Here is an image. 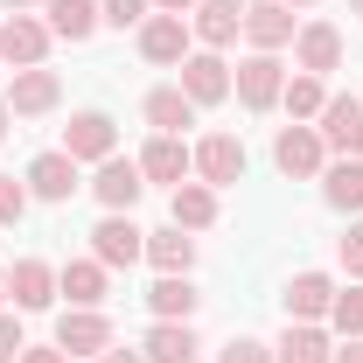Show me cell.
I'll list each match as a JSON object with an SVG mask.
<instances>
[{"mask_svg": "<svg viewBox=\"0 0 363 363\" xmlns=\"http://www.w3.org/2000/svg\"><path fill=\"white\" fill-rule=\"evenodd\" d=\"M238 98H245V112H272L279 105V91H286V63L272 56V49H252L245 63H238Z\"/></svg>", "mask_w": 363, "mask_h": 363, "instance_id": "cell-1", "label": "cell"}, {"mask_svg": "<svg viewBox=\"0 0 363 363\" xmlns=\"http://www.w3.org/2000/svg\"><path fill=\"white\" fill-rule=\"evenodd\" d=\"M91 259L112 272V266H133V259H147V230L126 217V210H105V224L91 230Z\"/></svg>", "mask_w": 363, "mask_h": 363, "instance_id": "cell-2", "label": "cell"}, {"mask_svg": "<svg viewBox=\"0 0 363 363\" xmlns=\"http://www.w3.org/2000/svg\"><path fill=\"white\" fill-rule=\"evenodd\" d=\"M272 161H279V175H294V182H308V175H321L328 168V147H321V133L315 126H279V140H272Z\"/></svg>", "mask_w": 363, "mask_h": 363, "instance_id": "cell-3", "label": "cell"}, {"mask_svg": "<svg viewBox=\"0 0 363 363\" xmlns=\"http://www.w3.org/2000/svg\"><path fill=\"white\" fill-rule=\"evenodd\" d=\"M175 70H182V91H189V105H217V98H230V63L217 56V49H189Z\"/></svg>", "mask_w": 363, "mask_h": 363, "instance_id": "cell-4", "label": "cell"}, {"mask_svg": "<svg viewBox=\"0 0 363 363\" xmlns=\"http://www.w3.org/2000/svg\"><path fill=\"white\" fill-rule=\"evenodd\" d=\"M294 70H308V77L342 70V28H335V21H301V35H294Z\"/></svg>", "mask_w": 363, "mask_h": 363, "instance_id": "cell-5", "label": "cell"}, {"mask_svg": "<svg viewBox=\"0 0 363 363\" xmlns=\"http://www.w3.org/2000/svg\"><path fill=\"white\" fill-rule=\"evenodd\" d=\"M43 56H49V21H35V14H7L0 21V63L35 70Z\"/></svg>", "mask_w": 363, "mask_h": 363, "instance_id": "cell-6", "label": "cell"}, {"mask_svg": "<svg viewBox=\"0 0 363 363\" xmlns=\"http://www.w3.org/2000/svg\"><path fill=\"white\" fill-rule=\"evenodd\" d=\"M56 350L63 357H105L112 350V321L98 315V308H70V315L56 321Z\"/></svg>", "mask_w": 363, "mask_h": 363, "instance_id": "cell-7", "label": "cell"}, {"mask_svg": "<svg viewBox=\"0 0 363 363\" xmlns=\"http://www.w3.org/2000/svg\"><path fill=\"white\" fill-rule=\"evenodd\" d=\"M112 147H119L112 112H77V119L63 126V154H70V161H112Z\"/></svg>", "mask_w": 363, "mask_h": 363, "instance_id": "cell-8", "label": "cell"}, {"mask_svg": "<svg viewBox=\"0 0 363 363\" xmlns=\"http://www.w3.org/2000/svg\"><path fill=\"white\" fill-rule=\"evenodd\" d=\"M21 182H28V196H43V203H70V196L84 189V182H77V161H70L63 147H49V154H35Z\"/></svg>", "mask_w": 363, "mask_h": 363, "instance_id": "cell-9", "label": "cell"}, {"mask_svg": "<svg viewBox=\"0 0 363 363\" xmlns=\"http://www.w3.org/2000/svg\"><path fill=\"white\" fill-rule=\"evenodd\" d=\"M315 133H321V147H335L342 161H357L363 154V98H328Z\"/></svg>", "mask_w": 363, "mask_h": 363, "instance_id": "cell-10", "label": "cell"}, {"mask_svg": "<svg viewBox=\"0 0 363 363\" xmlns=\"http://www.w3.org/2000/svg\"><path fill=\"white\" fill-rule=\"evenodd\" d=\"M189 154H196V175L210 182V189L245 182V140H238V133H210L203 147H189Z\"/></svg>", "mask_w": 363, "mask_h": 363, "instance_id": "cell-11", "label": "cell"}, {"mask_svg": "<svg viewBox=\"0 0 363 363\" xmlns=\"http://www.w3.org/2000/svg\"><path fill=\"white\" fill-rule=\"evenodd\" d=\"M56 98H63V77L56 70H14V84H7V112L14 119H35V112H56Z\"/></svg>", "mask_w": 363, "mask_h": 363, "instance_id": "cell-12", "label": "cell"}, {"mask_svg": "<svg viewBox=\"0 0 363 363\" xmlns=\"http://www.w3.org/2000/svg\"><path fill=\"white\" fill-rule=\"evenodd\" d=\"M189 35L203 49H224L245 35V0H196V21H189Z\"/></svg>", "mask_w": 363, "mask_h": 363, "instance_id": "cell-13", "label": "cell"}, {"mask_svg": "<svg viewBox=\"0 0 363 363\" xmlns=\"http://www.w3.org/2000/svg\"><path fill=\"white\" fill-rule=\"evenodd\" d=\"M245 35H252V49H279L294 43L301 28H294V7H279V0H245Z\"/></svg>", "mask_w": 363, "mask_h": 363, "instance_id": "cell-14", "label": "cell"}, {"mask_svg": "<svg viewBox=\"0 0 363 363\" xmlns=\"http://www.w3.org/2000/svg\"><path fill=\"white\" fill-rule=\"evenodd\" d=\"M140 189H147V175H140V161H98V182H91V196L105 203V210H133L140 203Z\"/></svg>", "mask_w": 363, "mask_h": 363, "instance_id": "cell-15", "label": "cell"}, {"mask_svg": "<svg viewBox=\"0 0 363 363\" xmlns=\"http://www.w3.org/2000/svg\"><path fill=\"white\" fill-rule=\"evenodd\" d=\"M140 56L147 63H182L189 56V21L182 14H147L140 21Z\"/></svg>", "mask_w": 363, "mask_h": 363, "instance_id": "cell-16", "label": "cell"}, {"mask_svg": "<svg viewBox=\"0 0 363 363\" xmlns=\"http://www.w3.org/2000/svg\"><path fill=\"white\" fill-rule=\"evenodd\" d=\"M189 168H196V154H189L175 133H154L147 147H140V175H147V182H168V189H182V175H189Z\"/></svg>", "mask_w": 363, "mask_h": 363, "instance_id": "cell-17", "label": "cell"}, {"mask_svg": "<svg viewBox=\"0 0 363 363\" xmlns=\"http://www.w3.org/2000/svg\"><path fill=\"white\" fill-rule=\"evenodd\" d=\"M279 301H286V321H321L328 301H335V279H328V272H294Z\"/></svg>", "mask_w": 363, "mask_h": 363, "instance_id": "cell-18", "label": "cell"}, {"mask_svg": "<svg viewBox=\"0 0 363 363\" xmlns=\"http://www.w3.org/2000/svg\"><path fill=\"white\" fill-rule=\"evenodd\" d=\"M7 294H14V308H49L56 301V272L43 266V259H14V272H7Z\"/></svg>", "mask_w": 363, "mask_h": 363, "instance_id": "cell-19", "label": "cell"}, {"mask_svg": "<svg viewBox=\"0 0 363 363\" xmlns=\"http://www.w3.org/2000/svg\"><path fill=\"white\" fill-rule=\"evenodd\" d=\"M147 126H154V133H175V140H182V126H196V105H189V91H182V84L147 91Z\"/></svg>", "mask_w": 363, "mask_h": 363, "instance_id": "cell-20", "label": "cell"}, {"mask_svg": "<svg viewBox=\"0 0 363 363\" xmlns=\"http://www.w3.org/2000/svg\"><path fill=\"white\" fill-rule=\"evenodd\" d=\"M196 286H189V272H161L154 279V294H147V308H154V321H189L196 315Z\"/></svg>", "mask_w": 363, "mask_h": 363, "instance_id": "cell-21", "label": "cell"}, {"mask_svg": "<svg viewBox=\"0 0 363 363\" xmlns=\"http://www.w3.org/2000/svg\"><path fill=\"white\" fill-rule=\"evenodd\" d=\"M196 328L189 321H154L147 328V363H196Z\"/></svg>", "mask_w": 363, "mask_h": 363, "instance_id": "cell-22", "label": "cell"}, {"mask_svg": "<svg viewBox=\"0 0 363 363\" xmlns=\"http://www.w3.org/2000/svg\"><path fill=\"white\" fill-rule=\"evenodd\" d=\"M328 335H321L315 321H286V335L272 342V363H328Z\"/></svg>", "mask_w": 363, "mask_h": 363, "instance_id": "cell-23", "label": "cell"}, {"mask_svg": "<svg viewBox=\"0 0 363 363\" xmlns=\"http://www.w3.org/2000/svg\"><path fill=\"white\" fill-rule=\"evenodd\" d=\"M98 0H49V35H63V43H91L98 35Z\"/></svg>", "mask_w": 363, "mask_h": 363, "instance_id": "cell-24", "label": "cell"}, {"mask_svg": "<svg viewBox=\"0 0 363 363\" xmlns=\"http://www.w3.org/2000/svg\"><path fill=\"white\" fill-rule=\"evenodd\" d=\"M56 294H70V308H98L105 301V266L98 259H70L56 272Z\"/></svg>", "mask_w": 363, "mask_h": 363, "instance_id": "cell-25", "label": "cell"}, {"mask_svg": "<svg viewBox=\"0 0 363 363\" xmlns=\"http://www.w3.org/2000/svg\"><path fill=\"white\" fill-rule=\"evenodd\" d=\"M168 210H175L182 230H210V224H217V189H210V182H182Z\"/></svg>", "mask_w": 363, "mask_h": 363, "instance_id": "cell-26", "label": "cell"}, {"mask_svg": "<svg viewBox=\"0 0 363 363\" xmlns=\"http://www.w3.org/2000/svg\"><path fill=\"white\" fill-rule=\"evenodd\" d=\"M147 259H154L161 272H189V266H196V238H189L182 224H168V230H147Z\"/></svg>", "mask_w": 363, "mask_h": 363, "instance_id": "cell-27", "label": "cell"}, {"mask_svg": "<svg viewBox=\"0 0 363 363\" xmlns=\"http://www.w3.org/2000/svg\"><path fill=\"white\" fill-rule=\"evenodd\" d=\"M321 196H328L335 210H363V161H335V168H321Z\"/></svg>", "mask_w": 363, "mask_h": 363, "instance_id": "cell-28", "label": "cell"}, {"mask_svg": "<svg viewBox=\"0 0 363 363\" xmlns=\"http://www.w3.org/2000/svg\"><path fill=\"white\" fill-rule=\"evenodd\" d=\"M279 105L294 112V119H321V105H328V91H321V77H286V91H279Z\"/></svg>", "mask_w": 363, "mask_h": 363, "instance_id": "cell-29", "label": "cell"}, {"mask_svg": "<svg viewBox=\"0 0 363 363\" xmlns=\"http://www.w3.org/2000/svg\"><path fill=\"white\" fill-rule=\"evenodd\" d=\"M328 321H335L342 335H363V286H357V279H350V294L328 301Z\"/></svg>", "mask_w": 363, "mask_h": 363, "instance_id": "cell-30", "label": "cell"}, {"mask_svg": "<svg viewBox=\"0 0 363 363\" xmlns=\"http://www.w3.org/2000/svg\"><path fill=\"white\" fill-rule=\"evenodd\" d=\"M147 7H154V0H98V14H105L112 28H140V21H147Z\"/></svg>", "mask_w": 363, "mask_h": 363, "instance_id": "cell-31", "label": "cell"}, {"mask_svg": "<svg viewBox=\"0 0 363 363\" xmlns=\"http://www.w3.org/2000/svg\"><path fill=\"white\" fill-rule=\"evenodd\" d=\"M21 210H28V182L0 175V224H21Z\"/></svg>", "mask_w": 363, "mask_h": 363, "instance_id": "cell-32", "label": "cell"}, {"mask_svg": "<svg viewBox=\"0 0 363 363\" xmlns=\"http://www.w3.org/2000/svg\"><path fill=\"white\" fill-rule=\"evenodd\" d=\"M217 363H272L266 342H252V335H230L224 350H217Z\"/></svg>", "mask_w": 363, "mask_h": 363, "instance_id": "cell-33", "label": "cell"}, {"mask_svg": "<svg viewBox=\"0 0 363 363\" xmlns=\"http://www.w3.org/2000/svg\"><path fill=\"white\" fill-rule=\"evenodd\" d=\"M335 259H342V272H350V279H363V224H350L342 238H335Z\"/></svg>", "mask_w": 363, "mask_h": 363, "instance_id": "cell-34", "label": "cell"}, {"mask_svg": "<svg viewBox=\"0 0 363 363\" xmlns=\"http://www.w3.org/2000/svg\"><path fill=\"white\" fill-rule=\"evenodd\" d=\"M21 350H28V342H21V321H7V315H0V363H14Z\"/></svg>", "mask_w": 363, "mask_h": 363, "instance_id": "cell-35", "label": "cell"}, {"mask_svg": "<svg viewBox=\"0 0 363 363\" xmlns=\"http://www.w3.org/2000/svg\"><path fill=\"white\" fill-rule=\"evenodd\" d=\"M14 363H70V357H63V350H21Z\"/></svg>", "mask_w": 363, "mask_h": 363, "instance_id": "cell-36", "label": "cell"}, {"mask_svg": "<svg viewBox=\"0 0 363 363\" xmlns=\"http://www.w3.org/2000/svg\"><path fill=\"white\" fill-rule=\"evenodd\" d=\"M328 363H363V335H350V350H335Z\"/></svg>", "mask_w": 363, "mask_h": 363, "instance_id": "cell-37", "label": "cell"}, {"mask_svg": "<svg viewBox=\"0 0 363 363\" xmlns=\"http://www.w3.org/2000/svg\"><path fill=\"white\" fill-rule=\"evenodd\" d=\"M91 363H147V357H133V350H105V357H91Z\"/></svg>", "mask_w": 363, "mask_h": 363, "instance_id": "cell-38", "label": "cell"}, {"mask_svg": "<svg viewBox=\"0 0 363 363\" xmlns=\"http://www.w3.org/2000/svg\"><path fill=\"white\" fill-rule=\"evenodd\" d=\"M154 7H161V14H189L196 0H154Z\"/></svg>", "mask_w": 363, "mask_h": 363, "instance_id": "cell-39", "label": "cell"}, {"mask_svg": "<svg viewBox=\"0 0 363 363\" xmlns=\"http://www.w3.org/2000/svg\"><path fill=\"white\" fill-rule=\"evenodd\" d=\"M7 126H14V112H7V98H0V133H7Z\"/></svg>", "mask_w": 363, "mask_h": 363, "instance_id": "cell-40", "label": "cell"}, {"mask_svg": "<svg viewBox=\"0 0 363 363\" xmlns=\"http://www.w3.org/2000/svg\"><path fill=\"white\" fill-rule=\"evenodd\" d=\"M279 7H315V0H279Z\"/></svg>", "mask_w": 363, "mask_h": 363, "instance_id": "cell-41", "label": "cell"}, {"mask_svg": "<svg viewBox=\"0 0 363 363\" xmlns=\"http://www.w3.org/2000/svg\"><path fill=\"white\" fill-rule=\"evenodd\" d=\"M0 301H7V272H0Z\"/></svg>", "mask_w": 363, "mask_h": 363, "instance_id": "cell-42", "label": "cell"}, {"mask_svg": "<svg viewBox=\"0 0 363 363\" xmlns=\"http://www.w3.org/2000/svg\"><path fill=\"white\" fill-rule=\"evenodd\" d=\"M7 7H14V14H21V7H28V0H7Z\"/></svg>", "mask_w": 363, "mask_h": 363, "instance_id": "cell-43", "label": "cell"}, {"mask_svg": "<svg viewBox=\"0 0 363 363\" xmlns=\"http://www.w3.org/2000/svg\"><path fill=\"white\" fill-rule=\"evenodd\" d=\"M350 7H357V14H363V0H350Z\"/></svg>", "mask_w": 363, "mask_h": 363, "instance_id": "cell-44", "label": "cell"}]
</instances>
